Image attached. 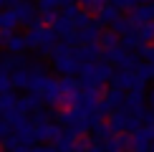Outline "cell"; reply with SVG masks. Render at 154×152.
Segmentation results:
<instances>
[{"mask_svg": "<svg viewBox=\"0 0 154 152\" xmlns=\"http://www.w3.org/2000/svg\"><path fill=\"white\" fill-rule=\"evenodd\" d=\"M71 56L79 66H86V63H99L101 56H104V48L99 43H88V46H73Z\"/></svg>", "mask_w": 154, "mask_h": 152, "instance_id": "cell-1", "label": "cell"}, {"mask_svg": "<svg viewBox=\"0 0 154 152\" xmlns=\"http://www.w3.org/2000/svg\"><path fill=\"white\" fill-rule=\"evenodd\" d=\"M51 28L58 36V41L68 43V46H79V43H76V25H73L71 18H66L63 13H58V18H56V23L51 25Z\"/></svg>", "mask_w": 154, "mask_h": 152, "instance_id": "cell-2", "label": "cell"}, {"mask_svg": "<svg viewBox=\"0 0 154 152\" xmlns=\"http://www.w3.org/2000/svg\"><path fill=\"white\" fill-rule=\"evenodd\" d=\"M144 101H146V97H144V89H134V91H129L126 94V101H124V112L126 114H131V117H137V119H142L144 117Z\"/></svg>", "mask_w": 154, "mask_h": 152, "instance_id": "cell-3", "label": "cell"}, {"mask_svg": "<svg viewBox=\"0 0 154 152\" xmlns=\"http://www.w3.org/2000/svg\"><path fill=\"white\" fill-rule=\"evenodd\" d=\"M111 84L114 89H121V91H134V89H144V81H139V76L134 74V71H116L114 74V79H111Z\"/></svg>", "mask_w": 154, "mask_h": 152, "instance_id": "cell-4", "label": "cell"}, {"mask_svg": "<svg viewBox=\"0 0 154 152\" xmlns=\"http://www.w3.org/2000/svg\"><path fill=\"white\" fill-rule=\"evenodd\" d=\"M15 109L20 112L23 117H28V114L43 109V97H41V94H35V91H28V94H23V97H18Z\"/></svg>", "mask_w": 154, "mask_h": 152, "instance_id": "cell-5", "label": "cell"}, {"mask_svg": "<svg viewBox=\"0 0 154 152\" xmlns=\"http://www.w3.org/2000/svg\"><path fill=\"white\" fill-rule=\"evenodd\" d=\"M101 33H104V25H99V21L94 18V23L83 30H76V43L79 46H88V43H99Z\"/></svg>", "mask_w": 154, "mask_h": 152, "instance_id": "cell-6", "label": "cell"}, {"mask_svg": "<svg viewBox=\"0 0 154 152\" xmlns=\"http://www.w3.org/2000/svg\"><path fill=\"white\" fill-rule=\"evenodd\" d=\"M61 135H63V127L56 124V122L35 124V142H56Z\"/></svg>", "mask_w": 154, "mask_h": 152, "instance_id": "cell-7", "label": "cell"}, {"mask_svg": "<svg viewBox=\"0 0 154 152\" xmlns=\"http://www.w3.org/2000/svg\"><path fill=\"white\" fill-rule=\"evenodd\" d=\"M13 135H15L18 144H23V147H35V124H33V119H25Z\"/></svg>", "mask_w": 154, "mask_h": 152, "instance_id": "cell-8", "label": "cell"}, {"mask_svg": "<svg viewBox=\"0 0 154 152\" xmlns=\"http://www.w3.org/2000/svg\"><path fill=\"white\" fill-rule=\"evenodd\" d=\"M51 63H53V68L61 76H76L79 68H81L79 63L73 61V56H58V59H51Z\"/></svg>", "mask_w": 154, "mask_h": 152, "instance_id": "cell-9", "label": "cell"}, {"mask_svg": "<svg viewBox=\"0 0 154 152\" xmlns=\"http://www.w3.org/2000/svg\"><path fill=\"white\" fill-rule=\"evenodd\" d=\"M13 13H15L18 23H23V25H30L33 21H38V8H33L28 0H25V3H20V5H15V8H13Z\"/></svg>", "mask_w": 154, "mask_h": 152, "instance_id": "cell-10", "label": "cell"}, {"mask_svg": "<svg viewBox=\"0 0 154 152\" xmlns=\"http://www.w3.org/2000/svg\"><path fill=\"white\" fill-rule=\"evenodd\" d=\"M25 66H28V59H25V56L0 53V68H3V71L13 74V71H18V68H25Z\"/></svg>", "mask_w": 154, "mask_h": 152, "instance_id": "cell-11", "label": "cell"}, {"mask_svg": "<svg viewBox=\"0 0 154 152\" xmlns=\"http://www.w3.org/2000/svg\"><path fill=\"white\" fill-rule=\"evenodd\" d=\"M101 99H104L114 112H119V109H124L126 91H121V89H114V86H111V89H106V91H104V97H101Z\"/></svg>", "mask_w": 154, "mask_h": 152, "instance_id": "cell-12", "label": "cell"}, {"mask_svg": "<svg viewBox=\"0 0 154 152\" xmlns=\"http://www.w3.org/2000/svg\"><path fill=\"white\" fill-rule=\"evenodd\" d=\"M94 18L99 21V25H114V23L121 18V10H116L114 5H109V0H106V5H104L99 13H96Z\"/></svg>", "mask_w": 154, "mask_h": 152, "instance_id": "cell-13", "label": "cell"}, {"mask_svg": "<svg viewBox=\"0 0 154 152\" xmlns=\"http://www.w3.org/2000/svg\"><path fill=\"white\" fill-rule=\"evenodd\" d=\"M30 81H33V76H30L28 68H18V71L10 74V84H13V89H28V91H30Z\"/></svg>", "mask_w": 154, "mask_h": 152, "instance_id": "cell-14", "label": "cell"}, {"mask_svg": "<svg viewBox=\"0 0 154 152\" xmlns=\"http://www.w3.org/2000/svg\"><path fill=\"white\" fill-rule=\"evenodd\" d=\"M61 99H63V94H61V89H58V79H53V81H51V86L43 91V104L61 106Z\"/></svg>", "mask_w": 154, "mask_h": 152, "instance_id": "cell-15", "label": "cell"}, {"mask_svg": "<svg viewBox=\"0 0 154 152\" xmlns=\"http://www.w3.org/2000/svg\"><path fill=\"white\" fill-rule=\"evenodd\" d=\"M76 142H79V137H76L73 132L63 129V135H61L58 139H56V150H58V152H73Z\"/></svg>", "mask_w": 154, "mask_h": 152, "instance_id": "cell-16", "label": "cell"}, {"mask_svg": "<svg viewBox=\"0 0 154 152\" xmlns=\"http://www.w3.org/2000/svg\"><path fill=\"white\" fill-rule=\"evenodd\" d=\"M91 132H94V142H99V144H104V142H109V139L114 137V129H111V124H109V119L101 122V124H96Z\"/></svg>", "mask_w": 154, "mask_h": 152, "instance_id": "cell-17", "label": "cell"}, {"mask_svg": "<svg viewBox=\"0 0 154 152\" xmlns=\"http://www.w3.org/2000/svg\"><path fill=\"white\" fill-rule=\"evenodd\" d=\"M28 51V43H25V33H13L10 43H8V53L13 56H23Z\"/></svg>", "mask_w": 154, "mask_h": 152, "instance_id": "cell-18", "label": "cell"}, {"mask_svg": "<svg viewBox=\"0 0 154 152\" xmlns=\"http://www.w3.org/2000/svg\"><path fill=\"white\" fill-rule=\"evenodd\" d=\"M51 81H53V76H48V74L33 76V81H30V91H35V94H41V97H43V91L51 86Z\"/></svg>", "mask_w": 154, "mask_h": 152, "instance_id": "cell-19", "label": "cell"}, {"mask_svg": "<svg viewBox=\"0 0 154 152\" xmlns=\"http://www.w3.org/2000/svg\"><path fill=\"white\" fill-rule=\"evenodd\" d=\"M111 30H114V33H116L119 38H124V36H129L131 30H137V25H134L129 18H119V21L111 25Z\"/></svg>", "mask_w": 154, "mask_h": 152, "instance_id": "cell-20", "label": "cell"}, {"mask_svg": "<svg viewBox=\"0 0 154 152\" xmlns=\"http://www.w3.org/2000/svg\"><path fill=\"white\" fill-rule=\"evenodd\" d=\"M15 25H18V18L13 13V8L0 10V30H15Z\"/></svg>", "mask_w": 154, "mask_h": 152, "instance_id": "cell-21", "label": "cell"}, {"mask_svg": "<svg viewBox=\"0 0 154 152\" xmlns=\"http://www.w3.org/2000/svg\"><path fill=\"white\" fill-rule=\"evenodd\" d=\"M99 46L104 48V51H109V48H119V46H121V38L114 33V30H104V33H101Z\"/></svg>", "mask_w": 154, "mask_h": 152, "instance_id": "cell-22", "label": "cell"}, {"mask_svg": "<svg viewBox=\"0 0 154 152\" xmlns=\"http://www.w3.org/2000/svg\"><path fill=\"white\" fill-rule=\"evenodd\" d=\"M76 5H79L83 13H88V15H96V13L106 5V0H76Z\"/></svg>", "mask_w": 154, "mask_h": 152, "instance_id": "cell-23", "label": "cell"}, {"mask_svg": "<svg viewBox=\"0 0 154 152\" xmlns=\"http://www.w3.org/2000/svg\"><path fill=\"white\" fill-rule=\"evenodd\" d=\"M15 104H18V97L13 91L0 94V117H5L8 112H13V109H15Z\"/></svg>", "mask_w": 154, "mask_h": 152, "instance_id": "cell-24", "label": "cell"}, {"mask_svg": "<svg viewBox=\"0 0 154 152\" xmlns=\"http://www.w3.org/2000/svg\"><path fill=\"white\" fill-rule=\"evenodd\" d=\"M13 91V84H10V74L0 68V94H8Z\"/></svg>", "mask_w": 154, "mask_h": 152, "instance_id": "cell-25", "label": "cell"}, {"mask_svg": "<svg viewBox=\"0 0 154 152\" xmlns=\"http://www.w3.org/2000/svg\"><path fill=\"white\" fill-rule=\"evenodd\" d=\"M48 122H51V112H46V109L33 112V124H48Z\"/></svg>", "mask_w": 154, "mask_h": 152, "instance_id": "cell-26", "label": "cell"}, {"mask_svg": "<svg viewBox=\"0 0 154 152\" xmlns=\"http://www.w3.org/2000/svg\"><path fill=\"white\" fill-rule=\"evenodd\" d=\"M18 147V139H15V135H8L3 139V142H0V150H5V152H13Z\"/></svg>", "mask_w": 154, "mask_h": 152, "instance_id": "cell-27", "label": "cell"}, {"mask_svg": "<svg viewBox=\"0 0 154 152\" xmlns=\"http://www.w3.org/2000/svg\"><path fill=\"white\" fill-rule=\"evenodd\" d=\"M61 8V0H38V10H56Z\"/></svg>", "mask_w": 154, "mask_h": 152, "instance_id": "cell-28", "label": "cell"}, {"mask_svg": "<svg viewBox=\"0 0 154 152\" xmlns=\"http://www.w3.org/2000/svg\"><path fill=\"white\" fill-rule=\"evenodd\" d=\"M139 53L146 59V63H152V66H154V43H149V46H142V48H139Z\"/></svg>", "mask_w": 154, "mask_h": 152, "instance_id": "cell-29", "label": "cell"}, {"mask_svg": "<svg viewBox=\"0 0 154 152\" xmlns=\"http://www.w3.org/2000/svg\"><path fill=\"white\" fill-rule=\"evenodd\" d=\"M79 13H81V8H79V5H66V8H63V15H66V18H71V21H76V18H79Z\"/></svg>", "mask_w": 154, "mask_h": 152, "instance_id": "cell-30", "label": "cell"}, {"mask_svg": "<svg viewBox=\"0 0 154 152\" xmlns=\"http://www.w3.org/2000/svg\"><path fill=\"white\" fill-rule=\"evenodd\" d=\"M13 33H15V30H0V48H8Z\"/></svg>", "mask_w": 154, "mask_h": 152, "instance_id": "cell-31", "label": "cell"}, {"mask_svg": "<svg viewBox=\"0 0 154 152\" xmlns=\"http://www.w3.org/2000/svg\"><path fill=\"white\" fill-rule=\"evenodd\" d=\"M8 135H13V127L5 122V119H0V142H3V139L8 137Z\"/></svg>", "mask_w": 154, "mask_h": 152, "instance_id": "cell-32", "label": "cell"}, {"mask_svg": "<svg viewBox=\"0 0 154 152\" xmlns=\"http://www.w3.org/2000/svg\"><path fill=\"white\" fill-rule=\"evenodd\" d=\"M30 152H58L56 150V144L51 147V144H35V147H30Z\"/></svg>", "mask_w": 154, "mask_h": 152, "instance_id": "cell-33", "label": "cell"}, {"mask_svg": "<svg viewBox=\"0 0 154 152\" xmlns=\"http://www.w3.org/2000/svg\"><path fill=\"white\" fill-rule=\"evenodd\" d=\"M88 152H104V144H99V142H94V144H91V150H88Z\"/></svg>", "mask_w": 154, "mask_h": 152, "instance_id": "cell-34", "label": "cell"}, {"mask_svg": "<svg viewBox=\"0 0 154 152\" xmlns=\"http://www.w3.org/2000/svg\"><path fill=\"white\" fill-rule=\"evenodd\" d=\"M13 152H30V147H23V144H18V147L13 150Z\"/></svg>", "mask_w": 154, "mask_h": 152, "instance_id": "cell-35", "label": "cell"}, {"mask_svg": "<svg viewBox=\"0 0 154 152\" xmlns=\"http://www.w3.org/2000/svg\"><path fill=\"white\" fill-rule=\"evenodd\" d=\"M20 3H25V0H8V5H10V8H15V5H20Z\"/></svg>", "mask_w": 154, "mask_h": 152, "instance_id": "cell-36", "label": "cell"}, {"mask_svg": "<svg viewBox=\"0 0 154 152\" xmlns=\"http://www.w3.org/2000/svg\"><path fill=\"white\" fill-rule=\"evenodd\" d=\"M76 0H61V8H66V5H73Z\"/></svg>", "mask_w": 154, "mask_h": 152, "instance_id": "cell-37", "label": "cell"}, {"mask_svg": "<svg viewBox=\"0 0 154 152\" xmlns=\"http://www.w3.org/2000/svg\"><path fill=\"white\" fill-rule=\"evenodd\" d=\"M149 3H154V0H137V5H149Z\"/></svg>", "mask_w": 154, "mask_h": 152, "instance_id": "cell-38", "label": "cell"}, {"mask_svg": "<svg viewBox=\"0 0 154 152\" xmlns=\"http://www.w3.org/2000/svg\"><path fill=\"white\" fill-rule=\"evenodd\" d=\"M149 152H154V144H152V147H149Z\"/></svg>", "mask_w": 154, "mask_h": 152, "instance_id": "cell-39", "label": "cell"}, {"mask_svg": "<svg viewBox=\"0 0 154 152\" xmlns=\"http://www.w3.org/2000/svg\"><path fill=\"white\" fill-rule=\"evenodd\" d=\"M28 3H30V0H28Z\"/></svg>", "mask_w": 154, "mask_h": 152, "instance_id": "cell-40", "label": "cell"}]
</instances>
